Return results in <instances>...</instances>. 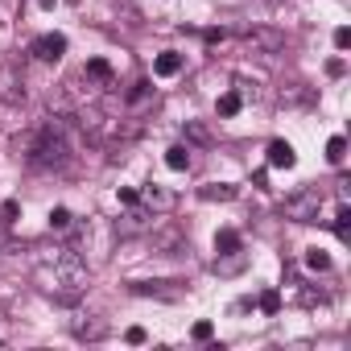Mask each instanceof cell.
<instances>
[{
	"label": "cell",
	"instance_id": "obj_1",
	"mask_svg": "<svg viewBox=\"0 0 351 351\" xmlns=\"http://www.w3.org/2000/svg\"><path fill=\"white\" fill-rule=\"evenodd\" d=\"M38 285L50 298H58V302H79L87 293V265L75 252H62L54 265H42L38 269Z\"/></svg>",
	"mask_w": 351,
	"mask_h": 351
},
{
	"label": "cell",
	"instance_id": "obj_2",
	"mask_svg": "<svg viewBox=\"0 0 351 351\" xmlns=\"http://www.w3.org/2000/svg\"><path fill=\"white\" fill-rule=\"evenodd\" d=\"M318 211H322V191H314V186L289 195L285 207H281V215L293 219V223H318Z\"/></svg>",
	"mask_w": 351,
	"mask_h": 351
},
{
	"label": "cell",
	"instance_id": "obj_3",
	"mask_svg": "<svg viewBox=\"0 0 351 351\" xmlns=\"http://www.w3.org/2000/svg\"><path fill=\"white\" fill-rule=\"evenodd\" d=\"M25 99V75L13 58H0V104H21Z\"/></svg>",
	"mask_w": 351,
	"mask_h": 351
},
{
	"label": "cell",
	"instance_id": "obj_4",
	"mask_svg": "<svg viewBox=\"0 0 351 351\" xmlns=\"http://www.w3.org/2000/svg\"><path fill=\"white\" fill-rule=\"evenodd\" d=\"M149 236H153V248H157V252H182V244H186V232L173 223V219L153 223V228H149Z\"/></svg>",
	"mask_w": 351,
	"mask_h": 351
},
{
	"label": "cell",
	"instance_id": "obj_5",
	"mask_svg": "<svg viewBox=\"0 0 351 351\" xmlns=\"http://www.w3.org/2000/svg\"><path fill=\"white\" fill-rule=\"evenodd\" d=\"M153 223H157V215H153L145 203H141V207H136V203H128V211L116 219V232H120V236H141V232H149Z\"/></svg>",
	"mask_w": 351,
	"mask_h": 351
},
{
	"label": "cell",
	"instance_id": "obj_6",
	"mask_svg": "<svg viewBox=\"0 0 351 351\" xmlns=\"http://www.w3.org/2000/svg\"><path fill=\"white\" fill-rule=\"evenodd\" d=\"M248 50L252 54H277V50H285V34L281 29H269V25H261V29H248Z\"/></svg>",
	"mask_w": 351,
	"mask_h": 351
},
{
	"label": "cell",
	"instance_id": "obj_7",
	"mask_svg": "<svg viewBox=\"0 0 351 351\" xmlns=\"http://www.w3.org/2000/svg\"><path fill=\"white\" fill-rule=\"evenodd\" d=\"M34 58H42V62H58L62 54H66V38L62 34H42V38H34Z\"/></svg>",
	"mask_w": 351,
	"mask_h": 351
},
{
	"label": "cell",
	"instance_id": "obj_8",
	"mask_svg": "<svg viewBox=\"0 0 351 351\" xmlns=\"http://www.w3.org/2000/svg\"><path fill=\"white\" fill-rule=\"evenodd\" d=\"M141 203H145L153 215H161V211H169V207H173V195H169L165 186H145V191H141Z\"/></svg>",
	"mask_w": 351,
	"mask_h": 351
},
{
	"label": "cell",
	"instance_id": "obj_9",
	"mask_svg": "<svg viewBox=\"0 0 351 351\" xmlns=\"http://www.w3.org/2000/svg\"><path fill=\"white\" fill-rule=\"evenodd\" d=\"M178 71H182V54H173V50L157 54V62H153V75H157V79H173Z\"/></svg>",
	"mask_w": 351,
	"mask_h": 351
},
{
	"label": "cell",
	"instance_id": "obj_10",
	"mask_svg": "<svg viewBox=\"0 0 351 351\" xmlns=\"http://www.w3.org/2000/svg\"><path fill=\"white\" fill-rule=\"evenodd\" d=\"M169 281H132V293L141 298H178V289H165Z\"/></svg>",
	"mask_w": 351,
	"mask_h": 351
},
{
	"label": "cell",
	"instance_id": "obj_11",
	"mask_svg": "<svg viewBox=\"0 0 351 351\" xmlns=\"http://www.w3.org/2000/svg\"><path fill=\"white\" fill-rule=\"evenodd\" d=\"M293 161H298V157H293V145H289V141H273V145H269V165H285V169H289Z\"/></svg>",
	"mask_w": 351,
	"mask_h": 351
},
{
	"label": "cell",
	"instance_id": "obj_12",
	"mask_svg": "<svg viewBox=\"0 0 351 351\" xmlns=\"http://www.w3.org/2000/svg\"><path fill=\"white\" fill-rule=\"evenodd\" d=\"M199 199H207V203H215V199H219V203H232V199H236V186H223V182H207V186L199 191Z\"/></svg>",
	"mask_w": 351,
	"mask_h": 351
},
{
	"label": "cell",
	"instance_id": "obj_13",
	"mask_svg": "<svg viewBox=\"0 0 351 351\" xmlns=\"http://www.w3.org/2000/svg\"><path fill=\"white\" fill-rule=\"evenodd\" d=\"M165 165H169V169H191V149L173 145V149L165 153Z\"/></svg>",
	"mask_w": 351,
	"mask_h": 351
},
{
	"label": "cell",
	"instance_id": "obj_14",
	"mask_svg": "<svg viewBox=\"0 0 351 351\" xmlns=\"http://www.w3.org/2000/svg\"><path fill=\"white\" fill-rule=\"evenodd\" d=\"M87 79H95V83H112V66H108L104 58H91V62H87Z\"/></svg>",
	"mask_w": 351,
	"mask_h": 351
},
{
	"label": "cell",
	"instance_id": "obj_15",
	"mask_svg": "<svg viewBox=\"0 0 351 351\" xmlns=\"http://www.w3.org/2000/svg\"><path fill=\"white\" fill-rule=\"evenodd\" d=\"M219 256H228V261H215L219 273H240V269H244V252H240V248H236V252H219Z\"/></svg>",
	"mask_w": 351,
	"mask_h": 351
},
{
	"label": "cell",
	"instance_id": "obj_16",
	"mask_svg": "<svg viewBox=\"0 0 351 351\" xmlns=\"http://www.w3.org/2000/svg\"><path fill=\"white\" fill-rule=\"evenodd\" d=\"M75 335H79V339H104L108 326H104V322H75Z\"/></svg>",
	"mask_w": 351,
	"mask_h": 351
},
{
	"label": "cell",
	"instance_id": "obj_17",
	"mask_svg": "<svg viewBox=\"0 0 351 351\" xmlns=\"http://www.w3.org/2000/svg\"><path fill=\"white\" fill-rule=\"evenodd\" d=\"M343 157H347V141H343V136H330V145H326V161L339 165Z\"/></svg>",
	"mask_w": 351,
	"mask_h": 351
},
{
	"label": "cell",
	"instance_id": "obj_18",
	"mask_svg": "<svg viewBox=\"0 0 351 351\" xmlns=\"http://www.w3.org/2000/svg\"><path fill=\"white\" fill-rule=\"evenodd\" d=\"M215 248H219V252H236V248H240V236H236L232 228H223V232L215 236Z\"/></svg>",
	"mask_w": 351,
	"mask_h": 351
},
{
	"label": "cell",
	"instance_id": "obj_19",
	"mask_svg": "<svg viewBox=\"0 0 351 351\" xmlns=\"http://www.w3.org/2000/svg\"><path fill=\"white\" fill-rule=\"evenodd\" d=\"M149 95H153V87H149V83L141 79V83H132V91H128V104H132V108H141V104H145Z\"/></svg>",
	"mask_w": 351,
	"mask_h": 351
},
{
	"label": "cell",
	"instance_id": "obj_20",
	"mask_svg": "<svg viewBox=\"0 0 351 351\" xmlns=\"http://www.w3.org/2000/svg\"><path fill=\"white\" fill-rule=\"evenodd\" d=\"M335 232H339V240H351V211H347V207H339V215H335Z\"/></svg>",
	"mask_w": 351,
	"mask_h": 351
},
{
	"label": "cell",
	"instance_id": "obj_21",
	"mask_svg": "<svg viewBox=\"0 0 351 351\" xmlns=\"http://www.w3.org/2000/svg\"><path fill=\"white\" fill-rule=\"evenodd\" d=\"M71 219H75V215H71L66 207H58V211H50V228H54V232H66V228H71Z\"/></svg>",
	"mask_w": 351,
	"mask_h": 351
},
{
	"label": "cell",
	"instance_id": "obj_22",
	"mask_svg": "<svg viewBox=\"0 0 351 351\" xmlns=\"http://www.w3.org/2000/svg\"><path fill=\"white\" fill-rule=\"evenodd\" d=\"M306 265H310V269H318V273H326V269H330V256H326L322 248H310V256H306Z\"/></svg>",
	"mask_w": 351,
	"mask_h": 351
},
{
	"label": "cell",
	"instance_id": "obj_23",
	"mask_svg": "<svg viewBox=\"0 0 351 351\" xmlns=\"http://www.w3.org/2000/svg\"><path fill=\"white\" fill-rule=\"evenodd\" d=\"M236 112H240V95H236V91H228V95L219 99V116H236Z\"/></svg>",
	"mask_w": 351,
	"mask_h": 351
},
{
	"label": "cell",
	"instance_id": "obj_24",
	"mask_svg": "<svg viewBox=\"0 0 351 351\" xmlns=\"http://www.w3.org/2000/svg\"><path fill=\"white\" fill-rule=\"evenodd\" d=\"M186 136H191L195 145H211V132H207L203 124H186Z\"/></svg>",
	"mask_w": 351,
	"mask_h": 351
},
{
	"label": "cell",
	"instance_id": "obj_25",
	"mask_svg": "<svg viewBox=\"0 0 351 351\" xmlns=\"http://www.w3.org/2000/svg\"><path fill=\"white\" fill-rule=\"evenodd\" d=\"M261 310H265V314H277V310H281V293H273V289L261 293Z\"/></svg>",
	"mask_w": 351,
	"mask_h": 351
},
{
	"label": "cell",
	"instance_id": "obj_26",
	"mask_svg": "<svg viewBox=\"0 0 351 351\" xmlns=\"http://www.w3.org/2000/svg\"><path fill=\"white\" fill-rule=\"evenodd\" d=\"M335 46L347 50V46H351V29H335Z\"/></svg>",
	"mask_w": 351,
	"mask_h": 351
},
{
	"label": "cell",
	"instance_id": "obj_27",
	"mask_svg": "<svg viewBox=\"0 0 351 351\" xmlns=\"http://www.w3.org/2000/svg\"><path fill=\"white\" fill-rule=\"evenodd\" d=\"M195 339H211V322H195Z\"/></svg>",
	"mask_w": 351,
	"mask_h": 351
}]
</instances>
